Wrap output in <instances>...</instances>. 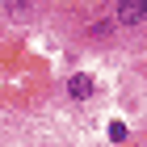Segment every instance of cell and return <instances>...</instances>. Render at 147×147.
I'll use <instances>...</instances> for the list:
<instances>
[{"label": "cell", "instance_id": "1", "mask_svg": "<svg viewBox=\"0 0 147 147\" xmlns=\"http://www.w3.org/2000/svg\"><path fill=\"white\" fill-rule=\"evenodd\" d=\"M143 21H147L143 0H118V4H113V25H122V30H139Z\"/></svg>", "mask_w": 147, "mask_h": 147}, {"label": "cell", "instance_id": "2", "mask_svg": "<svg viewBox=\"0 0 147 147\" xmlns=\"http://www.w3.org/2000/svg\"><path fill=\"white\" fill-rule=\"evenodd\" d=\"M0 9L9 21H30L34 17V0H0Z\"/></svg>", "mask_w": 147, "mask_h": 147}, {"label": "cell", "instance_id": "3", "mask_svg": "<svg viewBox=\"0 0 147 147\" xmlns=\"http://www.w3.org/2000/svg\"><path fill=\"white\" fill-rule=\"evenodd\" d=\"M67 92L76 97V101H88L92 92H97V84H92V80L84 76V71H76V76H67Z\"/></svg>", "mask_w": 147, "mask_h": 147}, {"label": "cell", "instance_id": "4", "mask_svg": "<svg viewBox=\"0 0 147 147\" xmlns=\"http://www.w3.org/2000/svg\"><path fill=\"white\" fill-rule=\"evenodd\" d=\"M88 34L97 38V42H109V34H113V25H109V21H97V25H92V30H88Z\"/></svg>", "mask_w": 147, "mask_h": 147}, {"label": "cell", "instance_id": "5", "mask_svg": "<svg viewBox=\"0 0 147 147\" xmlns=\"http://www.w3.org/2000/svg\"><path fill=\"white\" fill-rule=\"evenodd\" d=\"M143 9H147V0H143Z\"/></svg>", "mask_w": 147, "mask_h": 147}]
</instances>
